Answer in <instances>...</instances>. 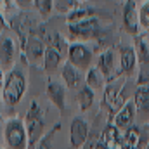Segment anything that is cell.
I'll use <instances>...</instances> for the list:
<instances>
[{"label": "cell", "mask_w": 149, "mask_h": 149, "mask_svg": "<svg viewBox=\"0 0 149 149\" xmlns=\"http://www.w3.org/2000/svg\"><path fill=\"white\" fill-rule=\"evenodd\" d=\"M92 59H94V54L87 43L71 42L68 45V63L76 70L88 71V68H92Z\"/></svg>", "instance_id": "cell-4"}, {"label": "cell", "mask_w": 149, "mask_h": 149, "mask_svg": "<svg viewBox=\"0 0 149 149\" xmlns=\"http://www.w3.org/2000/svg\"><path fill=\"white\" fill-rule=\"evenodd\" d=\"M43 127H45V116L42 108L38 106L37 101L31 102L30 109L26 113L24 118V128H26V135H28V146H35L38 141L43 137Z\"/></svg>", "instance_id": "cell-2"}, {"label": "cell", "mask_w": 149, "mask_h": 149, "mask_svg": "<svg viewBox=\"0 0 149 149\" xmlns=\"http://www.w3.org/2000/svg\"><path fill=\"white\" fill-rule=\"evenodd\" d=\"M118 59H120V74L128 78L135 73L139 59L135 54V49L132 45H121L118 49Z\"/></svg>", "instance_id": "cell-9"}, {"label": "cell", "mask_w": 149, "mask_h": 149, "mask_svg": "<svg viewBox=\"0 0 149 149\" xmlns=\"http://www.w3.org/2000/svg\"><path fill=\"white\" fill-rule=\"evenodd\" d=\"M135 120H137V111H135V104H134V99H130L120 111L114 113L111 121L114 127H118L121 132H125L127 128H130L132 125H135Z\"/></svg>", "instance_id": "cell-11"}, {"label": "cell", "mask_w": 149, "mask_h": 149, "mask_svg": "<svg viewBox=\"0 0 149 149\" xmlns=\"http://www.w3.org/2000/svg\"><path fill=\"white\" fill-rule=\"evenodd\" d=\"M14 3H16L19 9L26 10V9H30V7L33 5V0H14Z\"/></svg>", "instance_id": "cell-27"}, {"label": "cell", "mask_w": 149, "mask_h": 149, "mask_svg": "<svg viewBox=\"0 0 149 149\" xmlns=\"http://www.w3.org/2000/svg\"><path fill=\"white\" fill-rule=\"evenodd\" d=\"M121 135H123V132H121L118 127H114L111 121H108V125L104 127V130H102V134H101V139L113 149L118 142H120Z\"/></svg>", "instance_id": "cell-20"}, {"label": "cell", "mask_w": 149, "mask_h": 149, "mask_svg": "<svg viewBox=\"0 0 149 149\" xmlns=\"http://www.w3.org/2000/svg\"><path fill=\"white\" fill-rule=\"evenodd\" d=\"M120 78H116V80H113L109 81L106 87H104V97H102V106L109 111V120L113 118V114H114V104H116V101H118V95H120V90H121V87H123V83H125V80H121V83L118 81Z\"/></svg>", "instance_id": "cell-15"}, {"label": "cell", "mask_w": 149, "mask_h": 149, "mask_svg": "<svg viewBox=\"0 0 149 149\" xmlns=\"http://www.w3.org/2000/svg\"><path fill=\"white\" fill-rule=\"evenodd\" d=\"M59 130H61V123H56V125L52 127V130H50L49 134H45V135L40 139L37 149H52V139H54V134L59 132Z\"/></svg>", "instance_id": "cell-26"}, {"label": "cell", "mask_w": 149, "mask_h": 149, "mask_svg": "<svg viewBox=\"0 0 149 149\" xmlns=\"http://www.w3.org/2000/svg\"><path fill=\"white\" fill-rule=\"evenodd\" d=\"M5 144L7 149H26L28 148V135L24 123L21 120H9L5 125Z\"/></svg>", "instance_id": "cell-5"}, {"label": "cell", "mask_w": 149, "mask_h": 149, "mask_svg": "<svg viewBox=\"0 0 149 149\" xmlns=\"http://www.w3.org/2000/svg\"><path fill=\"white\" fill-rule=\"evenodd\" d=\"M2 94H3V73L0 70V99H2Z\"/></svg>", "instance_id": "cell-31"}, {"label": "cell", "mask_w": 149, "mask_h": 149, "mask_svg": "<svg viewBox=\"0 0 149 149\" xmlns=\"http://www.w3.org/2000/svg\"><path fill=\"white\" fill-rule=\"evenodd\" d=\"M63 80H64V83L70 87V88H81L83 85H81V81H83V78H81V73H80V70H76L74 66H71L68 61L63 64Z\"/></svg>", "instance_id": "cell-17"}, {"label": "cell", "mask_w": 149, "mask_h": 149, "mask_svg": "<svg viewBox=\"0 0 149 149\" xmlns=\"http://www.w3.org/2000/svg\"><path fill=\"white\" fill-rule=\"evenodd\" d=\"M142 149H149V141H148V142H146V146H144V148H142Z\"/></svg>", "instance_id": "cell-32"}, {"label": "cell", "mask_w": 149, "mask_h": 149, "mask_svg": "<svg viewBox=\"0 0 149 149\" xmlns=\"http://www.w3.org/2000/svg\"><path fill=\"white\" fill-rule=\"evenodd\" d=\"M47 97L52 101V104L61 113L66 109V92H64V87L59 81L49 80V83H47Z\"/></svg>", "instance_id": "cell-16"}, {"label": "cell", "mask_w": 149, "mask_h": 149, "mask_svg": "<svg viewBox=\"0 0 149 149\" xmlns=\"http://www.w3.org/2000/svg\"><path fill=\"white\" fill-rule=\"evenodd\" d=\"M88 17H95V10L87 7V5H78L74 10H71L66 16V21H68V24H71V23H78V21L88 19Z\"/></svg>", "instance_id": "cell-22"}, {"label": "cell", "mask_w": 149, "mask_h": 149, "mask_svg": "<svg viewBox=\"0 0 149 149\" xmlns=\"http://www.w3.org/2000/svg\"><path fill=\"white\" fill-rule=\"evenodd\" d=\"M33 7L42 17H49L54 10V0H33Z\"/></svg>", "instance_id": "cell-25"}, {"label": "cell", "mask_w": 149, "mask_h": 149, "mask_svg": "<svg viewBox=\"0 0 149 149\" xmlns=\"http://www.w3.org/2000/svg\"><path fill=\"white\" fill-rule=\"evenodd\" d=\"M95 66L101 70V73L106 76L108 83L116 80V78H121V74H120V59H118V54H116L114 49L102 50L99 54V57H97V64Z\"/></svg>", "instance_id": "cell-6"}, {"label": "cell", "mask_w": 149, "mask_h": 149, "mask_svg": "<svg viewBox=\"0 0 149 149\" xmlns=\"http://www.w3.org/2000/svg\"><path fill=\"white\" fill-rule=\"evenodd\" d=\"M85 85L90 87L94 92L95 90H104V87L108 85V80L101 73V70L97 66H92V68H88V71L85 74Z\"/></svg>", "instance_id": "cell-19"}, {"label": "cell", "mask_w": 149, "mask_h": 149, "mask_svg": "<svg viewBox=\"0 0 149 149\" xmlns=\"http://www.w3.org/2000/svg\"><path fill=\"white\" fill-rule=\"evenodd\" d=\"M88 141V123L76 116L71 121V127H70V146L73 149H80L83 148V144Z\"/></svg>", "instance_id": "cell-12"}, {"label": "cell", "mask_w": 149, "mask_h": 149, "mask_svg": "<svg viewBox=\"0 0 149 149\" xmlns=\"http://www.w3.org/2000/svg\"><path fill=\"white\" fill-rule=\"evenodd\" d=\"M139 30L149 33V0H144L139 7Z\"/></svg>", "instance_id": "cell-23"}, {"label": "cell", "mask_w": 149, "mask_h": 149, "mask_svg": "<svg viewBox=\"0 0 149 149\" xmlns=\"http://www.w3.org/2000/svg\"><path fill=\"white\" fill-rule=\"evenodd\" d=\"M149 141V123L132 125L123 132V142L127 149H142Z\"/></svg>", "instance_id": "cell-7"}, {"label": "cell", "mask_w": 149, "mask_h": 149, "mask_svg": "<svg viewBox=\"0 0 149 149\" xmlns=\"http://www.w3.org/2000/svg\"><path fill=\"white\" fill-rule=\"evenodd\" d=\"M132 99H134V104H135L139 125L149 123V83L137 85L135 90H134Z\"/></svg>", "instance_id": "cell-8"}, {"label": "cell", "mask_w": 149, "mask_h": 149, "mask_svg": "<svg viewBox=\"0 0 149 149\" xmlns=\"http://www.w3.org/2000/svg\"><path fill=\"white\" fill-rule=\"evenodd\" d=\"M63 63V52L57 50L56 47L47 45L45 47V54H43V70L52 73L54 70H57Z\"/></svg>", "instance_id": "cell-18"}, {"label": "cell", "mask_w": 149, "mask_h": 149, "mask_svg": "<svg viewBox=\"0 0 149 149\" xmlns=\"http://www.w3.org/2000/svg\"><path fill=\"white\" fill-rule=\"evenodd\" d=\"M7 30V23H5V17L2 16V12H0V38H2V33Z\"/></svg>", "instance_id": "cell-30"}, {"label": "cell", "mask_w": 149, "mask_h": 149, "mask_svg": "<svg viewBox=\"0 0 149 149\" xmlns=\"http://www.w3.org/2000/svg\"><path fill=\"white\" fill-rule=\"evenodd\" d=\"M94 149H111V148H109V146H108V144L101 139V137H99V139L95 141V146H94Z\"/></svg>", "instance_id": "cell-29"}, {"label": "cell", "mask_w": 149, "mask_h": 149, "mask_svg": "<svg viewBox=\"0 0 149 149\" xmlns=\"http://www.w3.org/2000/svg\"><path fill=\"white\" fill-rule=\"evenodd\" d=\"M26 92V78L19 70H10L9 76L5 78L3 83V94L2 99L5 101L7 106H16Z\"/></svg>", "instance_id": "cell-3"}, {"label": "cell", "mask_w": 149, "mask_h": 149, "mask_svg": "<svg viewBox=\"0 0 149 149\" xmlns=\"http://www.w3.org/2000/svg\"><path fill=\"white\" fill-rule=\"evenodd\" d=\"M76 7H78L76 0H54V10L59 14H64V16H68Z\"/></svg>", "instance_id": "cell-24"}, {"label": "cell", "mask_w": 149, "mask_h": 149, "mask_svg": "<svg viewBox=\"0 0 149 149\" xmlns=\"http://www.w3.org/2000/svg\"><path fill=\"white\" fill-rule=\"evenodd\" d=\"M12 3H14V0H0V12L12 9Z\"/></svg>", "instance_id": "cell-28"}, {"label": "cell", "mask_w": 149, "mask_h": 149, "mask_svg": "<svg viewBox=\"0 0 149 149\" xmlns=\"http://www.w3.org/2000/svg\"><path fill=\"white\" fill-rule=\"evenodd\" d=\"M94 97H95V94H94V90H92L90 87L83 85L81 88H78L76 101H78V106H80V109H81V111H87V109H90V106L94 104Z\"/></svg>", "instance_id": "cell-21"}, {"label": "cell", "mask_w": 149, "mask_h": 149, "mask_svg": "<svg viewBox=\"0 0 149 149\" xmlns=\"http://www.w3.org/2000/svg\"><path fill=\"white\" fill-rule=\"evenodd\" d=\"M45 42H43V38H40L38 35L35 33H31L28 40H26V43H24V47H23V52H24V56L28 57V63H31V64H35L37 61L40 59H43V54H45Z\"/></svg>", "instance_id": "cell-13"}, {"label": "cell", "mask_w": 149, "mask_h": 149, "mask_svg": "<svg viewBox=\"0 0 149 149\" xmlns=\"http://www.w3.org/2000/svg\"><path fill=\"white\" fill-rule=\"evenodd\" d=\"M121 19H123V26L125 31L130 35H139V7L135 5L134 0H125L123 3V10H121Z\"/></svg>", "instance_id": "cell-10"}, {"label": "cell", "mask_w": 149, "mask_h": 149, "mask_svg": "<svg viewBox=\"0 0 149 149\" xmlns=\"http://www.w3.org/2000/svg\"><path fill=\"white\" fill-rule=\"evenodd\" d=\"M16 61V42L10 37L0 38V68L10 70Z\"/></svg>", "instance_id": "cell-14"}, {"label": "cell", "mask_w": 149, "mask_h": 149, "mask_svg": "<svg viewBox=\"0 0 149 149\" xmlns=\"http://www.w3.org/2000/svg\"><path fill=\"white\" fill-rule=\"evenodd\" d=\"M101 31H102V26H101L99 17H88V19L68 24V35H70L71 42L85 43V42L97 40Z\"/></svg>", "instance_id": "cell-1"}]
</instances>
